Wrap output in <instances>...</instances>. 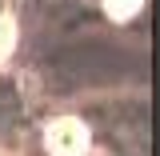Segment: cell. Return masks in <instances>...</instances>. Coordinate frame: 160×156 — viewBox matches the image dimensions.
Masks as SVG:
<instances>
[{
    "instance_id": "cell-1",
    "label": "cell",
    "mask_w": 160,
    "mask_h": 156,
    "mask_svg": "<svg viewBox=\"0 0 160 156\" xmlns=\"http://www.w3.org/2000/svg\"><path fill=\"white\" fill-rule=\"evenodd\" d=\"M88 144H92L88 124L76 120V116H56V120H48V128H44V148L52 156H84Z\"/></svg>"
},
{
    "instance_id": "cell-2",
    "label": "cell",
    "mask_w": 160,
    "mask_h": 156,
    "mask_svg": "<svg viewBox=\"0 0 160 156\" xmlns=\"http://www.w3.org/2000/svg\"><path fill=\"white\" fill-rule=\"evenodd\" d=\"M104 12L124 24V20H132V16L140 12V0H104Z\"/></svg>"
}]
</instances>
